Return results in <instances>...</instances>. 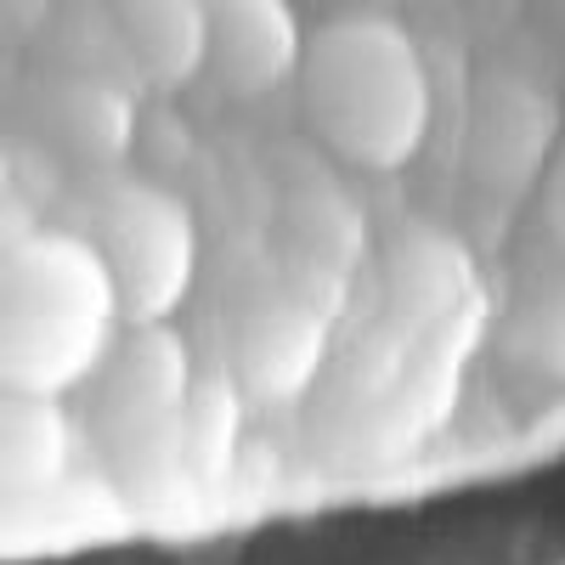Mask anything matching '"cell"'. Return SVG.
Segmentation results:
<instances>
[{
  "instance_id": "6",
  "label": "cell",
  "mask_w": 565,
  "mask_h": 565,
  "mask_svg": "<svg viewBox=\"0 0 565 565\" xmlns=\"http://www.w3.org/2000/svg\"><path fill=\"white\" fill-rule=\"evenodd\" d=\"M74 441H79V418L68 413V396L7 391V402H0V476H7V509L68 487L74 481Z\"/></svg>"
},
{
  "instance_id": "4",
  "label": "cell",
  "mask_w": 565,
  "mask_h": 565,
  "mask_svg": "<svg viewBox=\"0 0 565 565\" xmlns=\"http://www.w3.org/2000/svg\"><path fill=\"white\" fill-rule=\"evenodd\" d=\"M90 385L103 391L85 424L114 458L153 463L159 441H186V356L175 334H164V322L130 328Z\"/></svg>"
},
{
  "instance_id": "9",
  "label": "cell",
  "mask_w": 565,
  "mask_h": 565,
  "mask_svg": "<svg viewBox=\"0 0 565 565\" xmlns=\"http://www.w3.org/2000/svg\"><path fill=\"white\" fill-rule=\"evenodd\" d=\"M537 108V97L526 85H487L481 90V108H476V119H469V164H476L481 175H526L532 164H537V175H543V164H548V148H532V141H514V125H521V114H532Z\"/></svg>"
},
{
  "instance_id": "3",
  "label": "cell",
  "mask_w": 565,
  "mask_h": 565,
  "mask_svg": "<svg viewBox=\"0 0 565 565\" xmlns=\"http://www.w3.org/2000/svg\"><path fill=\"white\" fill-rule=\"evenodd\" d=\"M103 255L125 322L159 328L193 289L199 271V226L170 186L153 181H108L90 199V215L74 226Z\"/></svg>"
},
{
  "instance_id": "2",
  "label": "cell",
  "mask_w": 565,
  "mask_h": 565,
  "mask_svg": "<svg viewBox=\"0 0 565 565\" xmlns=\"http://www.w3.org/2000/svg\"><path fill=\"white\" fill-rule=\"evenodd\" d=\"M119 289L74 226H40L0 260V380L7 391L68 396L125 340Z\"/></svg>"
},
{
  "instance_id": "12",
  "label": "cell",
  "mask_w": 565,
  "mask_h": 565,
  "mask_svg": "<svg viewBox=\"0 0 565 565\" xmlns=\"http://www.w3.org/2000/svg\"><path fill=\"white\" fill-rule=\"evenodd\" d=\"M52 7L57 0H7V29L29 40V34H40L45 18H52Z\"/></svg>"
},
{
  "instance_id": "10",
  "label": "cell",
  "mask_w": 565,
  "mask_h": 565,
  "mask_svg": "<svg viewBox=\"0 0 565 565\" xmlns=\"http://www.w3.org/2000/svg\"><path fill=\"white\" fill-rule=\"evenodd\" d=\"M521 345H526V356H537L543 367L565 373V282H554V289H543V300L526 306V317H521Z\"/></svg>"
},
{
  "instance_id": "11",
  "label": "cell",
  "mask_w": 565,
  "mask_h": 565,
  "mask_svg": "<svg viewBox=\"0 0 565 565\" xmlns=\"http://www.w3.org/2000/svg\"><path fill=\"white\" fill-rule=\"evenodd\" d=\"M537 210H543L548 238L565 249V130H559V141H554L543 175H537Z\"/></svg>"
},
{
  "instance_id": "7",
  "label": "cell",
  "mask_w": 565,
  "mask_h": 565,
  "mask_svg": "<svg viewBox=\"0 0 565 565\" xmlns=\"http://www.w3.org/2000/svg\"><path fill=\"white\" fill-rule=\"evenodd\" d=\"M114 40L125 45L130 68L159 85L186 90L210 74V12L204 0H108Z\"/></svg>"
},
{
  "instance_id": "5",
  "label": "cell",
  "mask_w": 565,
  "mask_h": 565,
  "mask_svg": "<svg viewBox=\"0 0 565 565\" xmlns=\"http://www.w3.org/2000/svg\"><path fill=\"white\" fill-rule=\"evenodd\" d=\"M210 12V79L226 97H266L300 79L306 29L295 0H204Z\"/></svg>"
},
{
  "instance_id": "8",
  "label": "cell",
  "mask_w": 565,
  "mask_h": 565,
  "mask_svg": "<svg viewBox=\"0 0 565 565\" xmlns=\"http://www.w3.org/2000/svg\"><path fill=\"white\" fill-rule=\"evenodd\" d=\"M40 125L57 153H74L85 164H114L130 148V103L125 90L90 74H68L40 90Z\"/></svg>"
},
{
  "instance_id": "1",
  "label": "cell",
  "mask_w": 565,
  "mask_h": 565,
  "mask_svg": "<svg viewBox=\"0 0 565 565\" xmlns=\"http://www.w3.org/2000/svg\"><path fill=\"white\" fill-rule=\"evenodd\" d=\"M306 125L356 170H402L430 136V68L418 40L385 7L328 12L300 63Z\"/></svg>"
}]
</instances>
